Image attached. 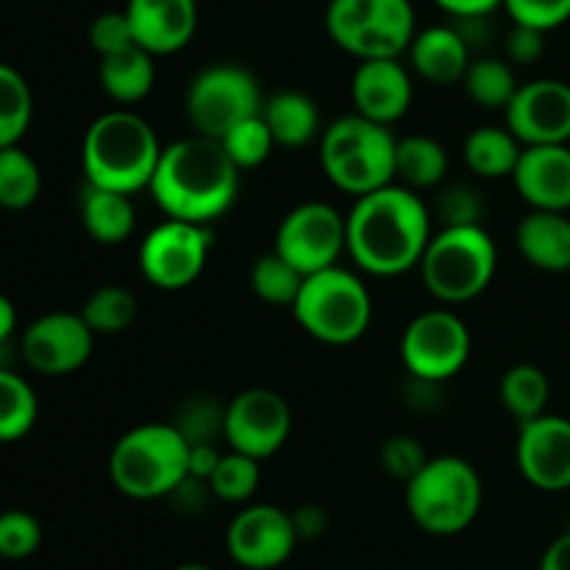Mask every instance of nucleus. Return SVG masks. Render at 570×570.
<instances>
[{"label":"nucleus","mask_w":570,"mask_h":570,"mask_svg":"<svg viewBox=\"0 0 570 570\" xmlns=\"http://www.w3.org/2000/svg\"><path fill=\"white\" fill-rule=\"evenodd\" d=\"M429 239L432 217L410 187L387 184L360 195L348 215V254L373 276H399L421 265Z\"/></svg>","instance_id":"f257e3e1"},{"label":"nucleus","mask_w":570,"mask_h":570,"mask_svg":"<svg viewBox=\"0 0 570 570\" xmlns=\"http://www.w3.org/2000/svg\"><path fill=\"white\" fill-rule=\"evenodd\" d=\"M150 195L167 217L189 223H212L226 215L239 189V167L220 139H178L161 150L150 181Z\"/></svg>","instance_id":"f03ea898"},{"label":"nucleus","mask_w":570,"mask_h":570,"mask_svg":"<svg viewBox=\"0 0 570 570\" xmlns=\"http://www.w3.org/2000/svg\"><path fill=\"white\" fill-rule=\"evenodd\" d=\"M154 128L134 111H109L89 126L81 145L87 184L134 195L150 187L161 159Z\"/></svg>","instance_id":"7ed1b4c3"},{"label":"nucleus","mask_w":570,"mask_h":570,"mask_svg":"<svg viewBox=\"0 0 570 570\" xmlns=\"http://www.w3.org/2000/svg\"><path fill=\"white\" fill-rule=\"evenodd\" d=\"M109 476L128 499H167L189 476V443L173 423H145L117 440Z\"/></svg>","instance_id":"20e7f679"},{"label":"nucleus","mask_w":570,"mask_h":570,"mask_svg":"<svg viewBox=\"0 0 570 570\" xmlns=\"http://www.w3.org/2000/svg\"><path fill=\"white\" fill-rule=\"evenodd\" d=\"M399 139L387 126L362 115L334 120L321 137V165L328 181L351 195H367L393 184Z\"/></svg>","instance_id":"39448f33"},{"label":"nucleus","mask_w":570,"mask_h":570,"mask_svg":"<svg viewBox=\"0 0 570 570\" xmlns=\"http://www.w3.org/2000/svg\"><path fill=\"white\" fill-rule=\"evenodd\" d=\"M406 488V510L429 534H460L482 510V479L462 456H434Z\"/></svg>","instance_id":"423d86ee"},{"label":"nucleus","mask_w":570,"mask_h":570,"mask_svg":"<svg viewBox=\"0 0 570 570\" xmlns=\"http://www.w3.org/2000/svg\"><path fill=\"white\" fill-rule=\"evenodd\" d=\"M495 265L499 250L482 226H445L429 239L421 273L434 298L462 304L490 287Z\"/></svg>","instance_id":"0eeeda50"},{"label":"nucleus","mask_w":570,"mask_h":570,"mask_svg":"<svg viewBox=\"0 0 570 570\" xmlns=\"http://www.w3.org/2000/svg\"><path fill=\"white\" fill-rule=\"evenodd\" d=\"M293 312L309 337L326 345H348L371 326L373 301L354 273L332 265L304 278Z\"/></svg>","instance_id":"6e6552de"},{"label":"nucleus","mask_w":570,"mask_h":570,"mask_svg":"<svg viewBox=\"0 0 570 570\" xmlns=\"http://www.w3.org/2000/svg\"><path fill=\"white\" fill-rule=\"evenodd\" d=\"M326 31L356 59H399L415 39L410 0H332Z\"/></svg>","instance_id":"1a4fd4ad"},{"label":"nucleus","mask_w":570,"mask_h":570,"mask_svg":"<svg viewBox=\"0 0 570 570\" xmlns=\"http://www.w3.org/2000/svg\"><path fill=\"white\" fill-rule=\"evenodd\" d=\"M262 92L248 70L234 65L206 67L195 76L187 92V115L195 131L223 139L237 122L262 115Z\"/></svg>","instance_id":"9d476101"},{"label":"nucleus","mask_w":570,"mask_h":570,"mask_svg":"<svg viewBox=\"0 0 570 570\" xmlns=\"http://www.w3.org/2000/svg\"><path fill=\"white\" fill-rule=\"evenodd\" d=\"M348 248V217L334 206L312 200L301 204L282 220L276 234V254L304 276L337 265L340 254Z\"/></svg>","instance_id":"9b49d317"},{"label":"nucleus","mask_w":570,"mask_h":570,"mask_svg":"<svg viewBox=\"0 0 570 570\" xmlns=\"http://www.w3.org/2000/svg\"><path fill=\"white\" fill-rule=\"evenodd\" d=\"M212 234L204 223L165 220L139 248L142 276L159 289H184L204 273L209 259Z\"/></svg>","instance_id":"f8f14e48"},{"label":"nucleus","mask_w":570,"mask_h":570,"mask_svg":"<svg viewBox=\"0 0 570 570\" xmlns=\"http://www.w3.org/2000/svg\"><path fill=\"white\" fill-rule=\"evenodd\" d=\"M468 356H471V332L454 312H423L401 337V360L410 376L417 379L449 382L465 367Z\"/></svg>","instance_id":"ddd939ff"},{"label":"nucleus","mask_w":570,"mask_h":570,"mask_svg":"<svg viewBox=\"0 0 570 570\" xmlns=\"http://www.w3.org/2000/svg\"><path fill=\"white\" fill-rule=\"evenodd\" d=\"M289 429L293 412L276 390L250 387L226 406V443L259 462L287 443Z\"/></svg>","instance_id":"4468645a"},{"label":"nucleus","mask_w":570,"mask_h":570,"mask_svg":"<svg viewBox=\"0 0 570 570\" xmlns=\"http://www.w3.org/2000/svg\"><path fill=\"white\" fill-rule=\"evenodd\" d=\"M232 560L245 570H276L293 557L298 546L293 515L282 507H245L232 521L226 534Z\"/></svg>","instance_id":"2eb2a0df"},{"label":"nucleus","mask_w":570,"mask_h":570,"mask_svg":"<svg viewBox=\"0 0 570 570\" xmlns=\"http://www.w3.org/2000/svg\"><path fill=\"white\" fill-rule=\"evenodd\" d=\"M92 340L95 332L83 315L50 312L22 332V360L31 371L45 376H67L89 360Z\"/></svg>","instance_id":"dca6fc26"},{"label":"nucleus","mask_w":570,"mask_h":570,"mask_svg":"<svg viewBox=\"0 0 570 570\" xmlns=\"http://www.w3.org/2000/svg\"><path fill=\"white\" fill-rule=\"evenodd\" d=\"M507 128L523 145H566L570 139V83L538 78L521 83L507 106Z\"/></svg>","instance_id":"f3484780"},{"label":"nucleus","mask_w":570,"mask_h":570,"mask_svg":"<svg viewBox=\"0 0 570 570\" xmlns=\"http://www.w3.org/2000/svg\"><path fill=\"white\" fill-rule=\"evenodd\" d=\"M518 468L532 488L562 493L570 488V421L560 415H540L521 423Z\"/></svg>","instance_id":"a211bd4d"},{"label":"nucleus","mask_w":570,"mask_h":570,"mask_svg":"<svg viewBox=\"0 0 570 570\" xmlns=\"http://www.w3.org/2000/svg\"><path fill=\"white\" fill-rule=\"evenodd\" d=\"M356 115L393 126L410 111L412 78L399 59H365L351 81Z\"/></svg>","instance_id":"6ab92c4d"},{"label":"nucleus","mask_w":570,"mask_h":570,"mask_svg":"<svg viewBox=\"0 0 570 570\" xmlns=\"http://www.w3.org/2000/svg\"><path fill=\"white\" fill-rule=\"evenodd\" d=\"M515 187L532 209H570V148L568 145H523Z\"/></svg>","instance_id":"aec40b11"},{"label":"nucleus","mask_w":570,"mask_h":570,"mask_svg":"<svg viewBox=\"0 0 570 570\" xmlns=\"http://www.w3.org/2000/svg\"><path fill=\"white\" fill-rule=\"evenodd\" d=\"M126 14L131 20L137 45L154 56L181 50L198 26L195 0H128Z\"/></svg>","instance_id":"412c9836"},{"label":"nucleus","mask_w":570,"mask_h":570,"mask_svg":"<svg viewBox=\"0 0 570 570\" xmlns=\"http://www.w3.org/2000/svg\"><path fill=\"white\" fill-rule=\"evenodd\" d=\"M410 59L417 76L432 83H456L471 67V45L456 26H432L415 33L410 45Z\"/></svg>","instance_id":"4be33fe9"},{"label":"nucleus","mask_w":570,"mask_h":570,"mask_svg":"<svg viewBox=\"0 0 570 570\" xmlns=\"http://www.w3.org/2000/svg\"><path fill=\"white\" fill-rule=\"evenodd\" d=\"M515 243L532 267L546 273L570 271V220L566 212L532 209L518 226Z\"/></svg>","instance_id":"5701e85b"},{"label":"nucleus","mask_w":570,"mask_h":570,"mask_svg":"<svg viewBox=\"0 0 570 570\" xmlns=\"http://www.w3.org/2000/svg\"><path fill=\"white\" fill-rule=\"evenodd\" d=\"M81 223L95 243L120 245L137 226V209L126 193L87 184L81 189Z\"/></svg>","instance_id":"b1692460"},{"label":"nucleus","mask_w":570,"mask_h":570,"mask_svg":"<svg viewBox=\"0 0 570 570\" xmlns=\"http://www.w3.org/2000/svg\"><path fill=\"white\" fill-rule=\"evenodd\" d=\"M267 128H271L273 139L282 148H304L321 131V115L309 95L295 92V89H284L267 98L265 109H262Z\"/></svg>","instance_id":"393cba45"},{"label":"nucleus","mask_w":570,"mask_h":570,"mask_svg":"<svg viewBox=\"0 0 570 570\" xmlns=\"http://www.w3.org/2000/svg\"><path fill=\"white\" fill-rule=\"evenodd\" d=\"M154 53L142 45H131L117 53L100 56V87L120 104H137L154 89Z\"/></svg>","instance_id":"a878e982"},{"label":"nucleus","mask_w":570,"mask_h":570,"mask_svg":"<svg viewBox=\"0 0 570 570\" xmlns=\"http://www.w3.org/2000/svg\"><path fill=\"white\" fill-rule=\"evenodd\" d=\"M521 145L510 128L482 126L465 139V161L482 178L512 176L523 154Z\"/></svg>","instance_id":"bb28decb"},{"label":"nucleus","mask_w":570,"mask_h":570,"mask_svg":"<svg viewBox=\"0 0 570 570\" xmlns=\"http://www.w3.org/2000/svg\"><path fill=\"white\" fill-rule=\"evenodd\" d=\"M445 170H449V156L438 139L423 137V134H410V137L399 139L395 176L404 178L410 187H438L445 178Z\"/></svg>","instance_id":"cd10ccee"},{"label":"nucleus","mask_w":570,"mask_h":570,"mask_svg":"<svg viewBox=\"0 0 570 570\" xmlns=\"http://www.w3.org/2000/svg\"><path fill=\"white\" fill-rule=\"evenodd\" d=\"M549 393V379L538 365H515L501 379V404L512 417H518V423L546 415Z\"/></svg>","instance_id":"c85d7f7f"},{"label":"nucleus","mask_w":570,"mask_h":570,"mask_svg":"<svg viewBox=\"0 0 570 570\" xmlns=\"http://www.w3.org/2000/svg\"><path fill=\"white\" fill-rule=\"evenodd\" d=\"M462 83L473 104H479L482 109H507L521 87L515 70L504 59H490V56L471 61Z\"/></svg>","instance_id":"c756f323"},{"label":"nucleus","mask_w":570,"mask_h":570,"mask_svg":"<svg viewBox=\"0 0 570 570\" xmlns=\"http://www.w3.org/2000/svg\"><path fill=\"white\" fill-rule=\"evenodd\" d=\"M42 176L31 156L17 145L0 148V204L6 209H28L39 198Z\"/></svg>","instance_id":"7c9ffc66"},{"label":"nucleus","mask_w":570,"mask_h":570,"mask_svg":"<svg viewBox=\"0 0 570 570\" xmlns=\"http://www.w3.org/2000/svg\"><path fill=\"white\" fill-rule=\"evenodd\" d=\"M37 395L14 371H0V438L3 443L22 440L37 423Z\"/></svg>","instance_id":"2f4dec72"},{"label":"nucleus","mask_w":570,"mask_h":570,"mask_svg":"<svg viewBox=\"0 0 570 570\" xmlns=\"http://www.w3.org/2000/svg\"><path fill=\"white\" fill-rule=\"evenodd\" d=\"M81 315L95 334H120L137 321V295L117 284H106L83 301Z\"/></svg>","instance_id":"473e14b6"},{"label":"nucleus","mask_w":570,"mask_h":570,"mask_svg":"<svg viewBox=\"0 0 570 570\" xmlns=\"http://www.w3.org/2000/svg\"><path fill=\"white\" fill-rule=\"evenodd\" d=\"M33 100L26 78L14 67H0V148H9L22 139L31 122Z\"/></svg>","instance_id":"72a5a7b5"},{"label":"nucleus","mask_w":570,"mask_h":570,"mask_svg":"<svg viewBox=\"0 0 570 570\" xmlns=\"http://www.w3.org/2000/svg\"><path fill=\"white\" fill-rule=\"evenodd\" d=\"M304 273L298 267L289 265L282 254L271 250V254L259 256L250 271V284L254 293L259 295L265 304L273 306H293L298 298L301 287H304Z\"/></svg>","instance_id":"f704fd0d"},{"label":"nucleus","mask_w":570,"mask_h":570,"mask_svg":"<svg viewBox=\"0 0 570 570\" xmlns=\"http://www.w3.org/2000/svg\"><path fill=\"white\" fill-rule=\"evenodd\" d=\"M170 423L184 434L189 445L217 443V438H226V406L212 395H193L178 406Z\"/></svg>","instance_id":"c9c22d12"},{"label":"nucleus","mask_w":570,"mask_h":570,"mask_svg":"<svg viewBox=\"0 0 570 570\" xmlns=\"http://www.w3.org/2000/svg\"><path fill=\"white\" fill-rule=\"evenodd\" d=\"M209 488L215 493V499L228 501V504H243L259 488V460L248 454H223L220 465L212 473Z\"/></svg>","instance_id":"e433bc0d"},{"label":"nucleus","mask_w":570,"mask_h":570,"mask_svg":"<svg viewBox=\"0 0 570 570\" xmlns=\"http://www.w3.org/2000/svg\"><path fill=\"white\" fill-rule=\"evenodd\" d=\"M220 142L239 170L259 167L262 161L271 156V150L276 148V139H273L271 128H267L265 117L262 115L237 122V126H234L232 131L220 139Z\"/></svg>","instance_id":"4c0bfd02"},{"label":"nucleus","mask_w":570,"mask_h":570,"mask_svg":"<svg viewBox=\"0 0 570 570\" xmlns=\"http://www.w3.org/2000/svg\"><path fill=\"white\" fill-rule=\"evenodd\" d=\"M426 462V449L415 438H410V434H395V438L384 440V445L379 449V465L395 482H412L423 471Z\"/></svg>","instance_id":"58836bf2"},{"label":"nucleus","mask_w":570,"mask_h":570,"mask_svg":"<svg viewBox=\"0 0 570 570\" xmlns=\"http://www.w3.org/2000/svg\"><path fill=\"white\" fill-rule=\"evenodd\" d=\"M42 543V527L33 515L11 510L0 518V554L6 560H26Z\"/></svg>","instance_id":"ea45409f"},{"label":"nucleus","mask_w":570,"mask_h":570,"mask_svg":"<svg viewBox=\"0 0 570 570\" xmlns=\"http://www.w3.org/2000/svg\"><path fill=\"white\" fill-rule=\"evenodd\" d=\"M438 212L445 226H482L484 200L468 184H451L440 193Z\"/></svg>","instance_id":"a19ab883"},{"label":"nucleus","mask_w":570,"mask_h":570,"mask_svg":"<svg viewBox=\"0 0 570 570\" xmlns=\"http://www.w3.org/2000/svg\"><path fill=\"white\" fill-rule=\"evenodd\" d=\"M512 22L551 31L570 20V0H504Z\"/></svg>","instance_id":"79ce46f5"},{"label":"nucleus","mask_w":570,"mask_h":570,"mask_svg":"<svg viewBox=\"0 0 570 570\" xmlns=\"http://www.w3.org/2000/svg\"><path fill=\"white\" fill-rule=\"evenodd\" d=\"M89 42H92V48L100 56L117 53V50H126L131 45H137L131 20H128L126 11H106V14L95 17L92 26H89Z\"/></svg>","instance_id":"37998d69"},{"label":"nucleus","mask_w":570,"mask_h":570,"mask_svg":"<svg viewBox=\"0 0 570 570\" xmlns=\"http://www.w3.org/2000/svg\"><path fill=\"white\" fill-rule=\"evenodd\" d=\"M543 37L546 31H540V28L515 22V28H512L510 37H507V56H510L515 65H532V61H538L540 56H543Z\"/></svg>","instance_id":"c03bdc74"},{"label":"nucleus","mask_w":570,"mask_h":570,"mask_svg":"<svg viewBox=\"0 0 570 570\" xmlns=\"http://www.w3.org/2000/svg\"><path fill=\"white\" fill-rule=\"evenodd\" d=\"M289 515H293V527H295V534H298V540H317L328 527L326 512H323V507L317 504H304L295 512H289Z\"/></svg>","instance_id":"a18cd8bd"},{"label":"nucleus","mask_w":570,"mask_h":570,"mask_svg":"<svg viewBox=\"0 0 570 570\" xmlns=\"http://www.w3.org/2000/svg\"><path fill=\"white\" fill-rule=\"evenodd\" d=\"M223 454L217 451V443H204V445H189V476L204 479L209 482L212 473L220 465Z\"/></svg>","instance_id":"49530a36"},{"label":"nucleus","mask_w":570,"mask_h":570,"mask_svg":"<svg viewBox=\"0 0 570 570\" xmlns=\"http://www.w3.org/2000/svg\"><path fill=\"white\" fill-rule=\"evenodd\" d=\"M434 3L454 17H473V14H490L493 9L504 6V0H434Z\"/></svg>","instance_id":"de8ad7c7"},{"label":"nucleus","mask_w":570,"mask_h":570,"mask_svg":"<svg viewBox=\"0 0 570 570\" xmlns=\"http://www.w3.org/2000/svg\"><path fill=\"white\" fill-rule=\"evenodd\" d=\"M540 570H570V532L560 534L546 549L543 560H540Z\"/></svg>","instance_id":"09e8293b"},{"label":"nucleus","mask_w":570,"mask_h":570,"mask_svg":"<svg viewBox=\"0 0 570 570\" xmlns=\"http://www.w3.org/2000/svg\"><path fill=\"white\" fill-rule=\"evenodd\" d=\"M14 304L9 298H0V345H9L14 337Z\"/></svg>","instance_id":"8fccbe9b"},{"label":"nucleus","mask_w":570,"mask_h":570,"mask_svg":"<svg viewBox=\"0 0 570 570\" xmlns=\"http://www.w3.org/2000/svg\"><path fill=\"white\" fill-rule=\"evenodd\" d=\"M173 570H215V568L200 566V562H187V566H178V568H173Z\"/></svg>","instance_id":"3c124183"}]
</instances>
